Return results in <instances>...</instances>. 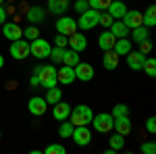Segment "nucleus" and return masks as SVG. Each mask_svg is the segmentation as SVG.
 <instances>
[{
  "instance_id": "47",
  "label": "nucleus",
  "mask_w": 156,
  "mask_h": 154,
  "mask_svg": "<svg viewBox=\"0 0 156 154\" xmlns=\"http://www.w3.org/2000/svg\"><path fill=\"white\" fill-rule=\"evenodd\" d=\"M2 2H4V0H0V4H2Z\"/></svg>"
},
{
  "instance_id": "17",
  "label": "nucleus",
  "mask_w": 156,
  "mask_h": 154,
  "mask_svg": "<svg viewBox=\"0 0 156 154\" xmlns=\"http://www.w3.org/2000/svg\"><path fill=\"white\" fill-rule=\"evenodd\" d=\"M106 13L112 17V19H123V15L127 13V6H125V2H123V0H110Z\"/></svg>"
},
{
  "instance_id": "41",
  "label": "nucleus",
  "mask_w": 156,
  "mask_h": 154,
  "mask_svg": "<svg viewBox=\"0 0 156 154\" xmlns=\"http://www.w3.org/2000/svg\"><path fill=\"white\" fill-rule=\"evenodd\" d=\"M67 42H69V38L58 34V36L54 38V46H60V48H67Z\"/></svg>"
},
{
  "instance_id": "13",
  "label": "nucleus",
  "mask_w": 156,
  "mask_h": 154,
  "mask_svg": "<svg viewBox=\"0 0 156 154\" xmlns=\"http://www.w3.org/2000/svg\"><path fill=\"white\" fill-rule=\"evenodd\" d=\"M67 46L71 48V50L83 52L85 48H87V38H85L81 31H75L73 36H69V42H67Z\"/></svg>"
},
{
  "instance_id": "36",
  "label": "nucleus",
  "mask_w": 156,
  "mask_h": 154,
  "mask_svg": "<svg viewBox=\"0 0 156 154\" xmlns=\"http://www.w3.org/2000/svg\"><path fill=\"white\" fill-rule=\"evenodd\" d=\"M44 152L46 154H65L67 150H65V146H60V144H50V146H46Z\"/></svg>"
},
{
  "instance_id": "1",
  "label": "nucleus",
  "mask_w": 156,
  "mask_h": 154,
  "mask_svg": "<svg viewBox=\"0 0 156 154\" xmlns=\"http://www.w3.org/2000/svg\"><path fill=\"white\" fill-rule=\"evenodd\" d=\"M34 73L37 75V79H40V85H44L46 90H48V88H54V85H58V81H56V67H54V65L36 67Z\"/></svg>"
},
{
  "instance_id": "42",
  "label": "nucleus",
  "mask_w": 156,
  "mask_h": 154,
  "mask_svg": "<svg viewBox=\"0 0 156 154\" xmlns=\"http://www.w3.org/2000/svg\"><path fill=\"white\" fill-rule=\"evenodd\" d=\"M146 131L148 133H156V119L154 117H150L146 121Z\"/></svg>"
},
{
  "instance_id": "40",
  "label": "nucleus",
  "mask_w": 156,
  "mask_h": 154,
  "mask_svg": "<svg viewBox=\"0 0 156 154\" xmlns=\"http://www.w3.org/2000/svg\"><path fill=\"white\" fill-rule=\"evenodd\" d=\"M112 21H115V19H112L108 13H100V23H98V25H102V27H106V29H108Z\"/></svg>"
},
{
  "instance_id": "27",
  "label": "nucleus",
  "mask_w": 156,
  "mask_h": 154,
  "mask_svg": "<svg viewBox=\"0 0 156 154\" xmlns=\"http://www.w3.org/2000/svg\"><path fill=\"white\" fill-rule=\"evenodd\" d=\"M46 102H48L50 106L52 104H56L58 100H62V90H60L58 85H54V88H48V92H46V98H44Z\"/></svg>"
},
{
  "instance_id": "45",
  "label": "nucleus",
  "mask_w": 156,
  "mask_h": 154,
  "mask_svg": "<svg viewBox=\"0 0 156 154\" xmlns=\"http://www.w3.org/2000/svg\"><path fill=\"white\" fill-rule=\"evenodd\" d=\"M2 67H4V56L0 54V69H2Z\"/></svg>"
},
{
  "instance_id": "2",
  "label": "nucleus",
  "mask_w": 156,
  "mask_h": 154,
  "mask_svg": "<svg viewBox=\"0 0 156 154\" xmlns=\"http://www.w3.org/2000/svg\"><path fill=\"white\" fill-rule=\"evenodd\" d=\"M50 50H52L50 42H48V40H42L40 36H37L36 40H31V42H29V54H31L34 59H37V60L48 59V56H50Z\"/></svg>"
},
{
  "instance_id": "12",
  "label": "nucleus",
  "mask_w": 156,
  "mask_h": 154,
  "mask_svg": "<svg viewBox=\"0 0 156 154\" xmlns=\"http://www.w3.org/2000/svg\"><path fill=\"white\" fill-rule=\"evenodd\" d=\"M125 56H127V67H129L131 71H142L144 60H146V54H142L140 50H131V52L125 54Z\"/></svg>"
},
{
  "instance_id": "16",
  "label": "nucleus",
  "mask_w": 156,
  "mask_h": 154,
  "mask_svg": "<svg viewBox=\"0 0 156 154\" xmlns=\"http://www.w3.org/2000/svg\"><path fill=\"white\" fill-rule=\"evenodd\" d=\"M119 54L115 52V50H104V56H102V67L106 69V71H115L117 67H119Z\"/></svg>"
},
{
  "instance_id": "7",
  "label": "nucleus",
  "mask_w": 156,
  "mask_h": 154,
  "mask_svg": "<svg viewBox=\"0 0 156 154\" xmlns=\"http://www.w3.org/2000/svg\"><path fill=\"white\" fill-rule=\"evenodd\" d=\"M71 138H73V142L77 144V146H87V144L92 142V131H90L87 125H75Z\"/></svg>"
},
{
  "instance_id": "14",
  "label": "nucleus",
  "mask_w": 156,
  "mask_h": 154,
  "mask_svg": "<svg viewBox=\"0 0 156 154\" xmlns=\"http://www.w3.org/2000/svg\"><path fill=\"white\" fill-rule=\"evenodd\" d=\"M112 129L121 133V135H129L131 131V121H129V115L125 117H112Z\"/></svg>"
},
{
  "instance_id": "24",
  "label": "nucleus",
  "mask_w": 156,
  "mask_h": 154,
  "mask_svg": "<svg viewBox=\"0 0 156 154\" xmlns=\"http://www.w3.org/2000/svg\"><path fill=\"white\" fill-rule=\"evenodd\" d=\"M115 42H117V38L112 36L110 31H104V34H100V38H98V46L102 48V50H112V46H115Z\"/></svg>"
},
{
  "instance_id": "23",
  "label": "nucleus",
  "mask_w": 156,
  "mask_h": 154,
  "mask_svg": "<svg viewBox=\"0 0 156 154\" xmlns=\"http://www.w3.org/2000/svg\"><path fill=\"white\" fill-rule=\"evenodd\" d=\"M69 9V0H48V11L52 15H65Z\"/></svg>"
},
{
  "instance_id": "26",
  "label": "nucleus",
  "mask_w": 156,
  "mask_h": 154,
  "mask_svg": "<svg viewBox=\"0 0 156 154\" xmlns=\"http://www.w3.org/2000/svg\"><path fill=\"white\" fill-rule=\"evenodd\" d=\"M79 60H81V56H79V52H77V50H71V48L67 50V48H65V54H62V65L75 67Z\"/></svg>"
},
{
  "instance_id": "20",
  "label": "nucleus",
  "mask_w": 156,
  "mask_h": 154,
  "mask_svg": "<svg viewBox=\"0 0 156 154\" xmlns=\"http://www.w3.org/2000/svg\"><path fill=\"white\" fill-rule=\"evenodd\" d=\"M2 34L6 40H19V38H23V29L17 23H2Z\"/></svg>"
},
{
  "instance_id": "9",
  "label": "nucleus",
  "mask_w": 156,
  "mask_h": 154,
  "mask_svg": "<svg viewBox=\"0 0 156 154\" xmlns=\"http://www.w3.org/2000/svg\"><path fill=\"white\" fill-rule=\"evenodd\" d=\"M75 79H79V81H92L94 79V67L90 65V63H77L75 67Z\"/></svg>"
},
{
  "instance_id": "15",
  "label": "nucleus",
  "mask_w": 156,
  "mask_h": 154,
  "mask_svg": "<svg viewBox=\"0 0 156 154\" xmlns=\"http://www.w3.org/2000/svg\"><path fill=\"white\" fill-rule=\"evenodd\" d=\"M52 117L56 119V121H67L69 119V115H71V104H67V102H62V100H58L56 104H52Z\"/></svg>"
},
{
  "instance_id": "3",
  "label": "nucleus",
  "mask_w": 156,
  "mask_h": 154,
  "mask_svg": "<svg viewBox=\"0 0 156 154\" xmlns=\"http://www.w3.org/2000/svg\"><path fill=\"white\" fill-rule=\"evenodd\" d=\"M92 117H94V113L87 104H77L75 108H71V115H69L73 125H87Z\"/></svg>"
},
{
  "instance_id": "32",
  "label": "nucleus",
  "mask_w": 156,
  "mask_h": 154,
  "mask_svg": "<svg viewBox=\"0 0 156 154\" xmlns=\"http://www.w3.org/2000/svg\"><path fill=\"white\" fill-rule=\"evenodd\" d=\"M37 36H40V29H37L36 25H29V27H25V29H23V38L27 40V42L36 40Z\"/></svg>"
},
{
  "instance_id": "38",
  "label": "nucleus",
  "mask_w": 156,
  "mask_h": 154,
  "mask_svg": "<svg viewBox=\"0 0 156 154\" xmlns=\"http://www.w3.org/2000/svg\"><path fill=\"white\" fill-rule=\"evenodd\" d=\"M73 9L81 15L83 11H87V9H90V4H87V0H75V2H73Z\"/></svg>"
},
{
  "instance_id": "33",
  "label": "nucleus",
  "mask_w": 156,
  "mask_h": 154,
  "mask_svg": "<svg viewBox=\"0 0 156 154\" xmlns=\"http://www.w3.org/2000/svg\"><path fill=\"white\" fill-rule=\"evenodd\" d=\"M62 54H65V48L54 46L52 50H50V56H48V59L52 60V63H62Z\"/></svg>"
},
{
  "instance_id": "21",
  "label": "nucleus",
  "mask_w": 156,
  "mask_h": 154,
  "mask_svg": "<svg viewBox=\"0 0 156 154\" xmlns=\"http://www.w3.org/2000/svg\"><path fill=\"white\" fill-rule=\"evenodd\" d=\"M108 31L117 38V40H119V38H127V36H129V27L123 23L121 19H115V21L110 23V27H108Z\"/></svg>"
},
{
  "instance_id": "8",
  "label": "nucleus",
  "mask_w": 156,
  "mask_h": 154,
  "mask_svg": "<svg viewBox=\"0 0 156 154\" xmlns=\"http://www.w3.org/2000/svg\"><path fill=\"white\" fill-rule=\"evenodd\" d=\"M11 56L17 60H23L29 56V42L27 40H12L11 42Z\"/></svg>"
},
{
  "instance_id": "11",
  "label": "nucleus",
  "mask_w": 156,
  "mask_h": 154,
  "mask_svg": "<svg viewBox=\"0 0 156 154\" xmlns=\"http://www.w3.org/2000/svg\"><path fill=\"white\" fill-rule=\"evenodd\" d=\"M56 81L60 85H71L75 81V69L69 65H62L60 69H56Z\"/></svg>"
},
{
  "instance_id": "34",
  "label": "nucleus",
  "mask_w": 156,
  "mask_h": 154,
  "mask_svg": "<svg viewBox=\"0 0 156 154\" xmlns=\"http://www.w3.org/2000/svg\"><path fill=\"white\" fill-rule=\"evenodd\" d=\"M87 4H90V9H96V11H106L108 4H110V0H87Z\"/></svg>"
},
{
  "instance_id": "35",
  "label": "nucleus",
  "mask_w": 156,
  "mask_h": 154,
  "mask_svg": "<svg viewBox=\"0 0 156 154\" xmlns=\"http://www.w3.org/2000/svg\"><path fill=\"white\" fill-rule=\"evenodd\" d=\"M110 115H112V117H125V115H129V106H127V104H117V106L112 108Z\"/></svg>"
},
{
  "instance_id": "44",
  "label": "nucleus",
  "mask_w": 156,
  "mask_h": 154,
  "mask_svg": "<svg viewBox=\"0 0 156 154\" xmlns=\"http://www.w3.org/2000/svg\"><path fill=\"white\" fill-rule=\"evenodd\" d=\"M29 83H31V85H40V79H37V75H36V73H34V75L29 77Z\"/></svg>"
},
{
  "instance_id": "4",
  "label": "nucleus",
  "mask_w": 156,
  "mask_h": 154,
  "mask_svg": "<svg viewBox=\"0 0 156 154\" xmlns=\"http://www.w3.org/2000/svg\"><path fill=\"white\" fill-rule=\"evenodd\" d=\"M100 13L102 11H96V9H87L79 15V21H77V29H94L98 23H100Z\"/></svg>"
},
{
  "instance_id": "31",
  "label": "nucleus",
  "mask_w": 156,
  "mask_h": 154,
  "mask_svg": "<svg viewBox=\"0 0 156 154\" xmlns=\"http://www.w3.org/2000/svg\"><path fill=\"white\" fill-rule=\"evenodd\" d=\"M73 125L71 121L69 123H65V121H60V127H58V135L60 138H71V133H73Z\"/></svg>"
},
{
  "instance_id": "30",
  "label": "nucleus",
  "mask_w": 156,
  "mask_h": 154,
  "mask_svg": "<svg viewBox=\"0 0 156 154\" xmlns=\"http://www.w3.org/2000/svg\"><path fill=\"white\" fill-rule=\"evenodd\" d=\"M142 71H146V75H148V77H154V75H156V59H152V56H146Z\"/></svg>"
},
{
  "instance_id": "22",
  "label": "nucleus",
  "mask_w": 156,
  "mask_h": 154,
  "mask_svg": "<svg viewBox=\"0 0 156 154\" xmlns=\"http://www.w3.org/2000/svg\"><path fill=\"white\" fill-rule=\"evenodd\" d=\"M112 50L119 54V56H125V54H129L133 50L131 46V40H127V38H119L117 42H115V46H112Z\"/></svg>"
},
{
  "instance_id": "48",
  "label": "nucleus",
  "mask_w": 156,
  "mask_h": 154,
  "mask_svg": "<svg viewBox=\"0 0 156 154\" xmlns=\"http://www.w3.org/2000/svg\"><path fill=\"white\" fill-rule=\"evenodd\" d=\"M69 2H75V0H69Z\"/></svg>"
},
{
  "instance_id": "28",
  "label": "nucleus",
  "mask_w": 156,
  "mask_h": 154,
  "mask_svg": "<svg viewBox=\"0 0 156 154\" xmlns=\"http://www.w3.org/2000/svg\"><path fill=\"white\" fill-rule=\"evenodd\" d=\"M142 19H144L146 27H154V25H156V6H154V4H150V6L146 9V13L142 15Z\"/></svg>"
},
{
  "instance_id": "25",
  "label": "nucleus",
  "mask_w": 156,
  "mask_h": 154,
  "mask_svg": "<svg viewBox=\"0 0 156 154\" xmlns=\"http://www.w3.org/2000/svg\"><path fill=\"white\" fill-rule=\"evenodd\" d=\"M148 29H150V27H146V25H137V27H133L129 31H131V38L140 44V42H144V40L150 38V31H148Z\"/></svg>"
},
{
  "instance_id": "46",
  "label": "nucleus",
  "mask_w": 156,
  "mask_h": 154,
  "mask_svg": "<svg viewBox=\"0 0 156 154\" xmlns=\"http://www.w3.org/2000/svg\"><path fill=\"white\" fill-rule=\"evenodd\" d=\"M0 140H2V131H0Z\"/></svg>"
},
{
  "instance_id": "29",
  "label": "nucleus",
  "mask_w": 156,
  "mask_h": 154,
  "mask_svg": "<svg viewBox=\"0 0 156 154\" xmlns=\"http://www.w3.org/2000/svg\"><path fill=\"white\" fill-rule=\"evenodd\" d=\"M108 144H110L108 148H112L115 152H119L121 148L125 146V135H121V133H117V131H115V133L110 135V140H108Z\"/></svg>"
},
{
  "instance_id": "39",
  "label": "nucleus",
  "mask_w": 156,
  "mask_h": 154,
  "mask_svg": "<svg viewBox=\"0 0 156 154\" xmlns=\"http://www.w3.org/2000/svg\"><path fill=\"white\" fill-rule=\"evenodd\" d=\"M140 52H142V54H146V56L152 52V42H150V38H148V40H144V42H140Z\"/></svg>"
},
{
  "instance_id": "43",
  "label": "nucleus",
  "mask_w": 156,
  "mask_h": 154,
  "mask_svg": "<svg viewBox=\"0 0 156 154\" xmlns=\"http://www.w3.org/2000/svg\"><path fill=\"white\" fill-rule=\"evenodd\" d=\"M6 15H9V13H6V9H4V6L0 4V25L6 23Z\"/></svg>"
},
{
  "instance_id": "5",
  "label": "nucleus",
  "mask_w": 156,
  "mask_h": 154,
  "mask_svg": "<svg viewBox=\"0 0 156 154\" xmlns=\"http://www.w3.org/2000/svg\"><path fill=\"white\" fill-rule=\"evenodd\" d=\"M90 123L94 125V131H98V133H110V129H112V115L110 113L94 115Z\"/></svg>"
},
{
  "instance_id": "18",
  "label": "nucleus",
  "mask_w": 156,
  "mask_h": 154,
  "mask_svg": "<svg viewBox=\"0 0 156 154\" xmlns=\"http://www.w3.org/2000/svg\"><path fill=\"white\" fill-rule=\"evenodd\" d=\"M121 21L127 25L129 29L137 27V25H144V19H142V13H140V11H127L125 15H123V19H121Z\"/></svg>"
},
{
  "instance_id": "37",
  "label": "nucleus",
  "mask_w": 156,
  "mask_h": 154,
  "mask_svg": "<svg viewBox=\"0 0 156 154\" xmlns=\"http://www.w3.org/2000/svg\"><path fill=\"white\" fill-rule=\"evenodd\" d=\"M140 150H142L144 154H154L156 152V144L152 142V140H150V142H144L142 146H140Z\"/></svg>"
},
{
  "instance_id": "19",
  "label": "nucleus",
  "mask_w": 156,
  "mask_h": 154,
  "mask_svg": "<svg viewBox=\"0 0 156 154\" xmlns=\"http://www.w3.org/2000/svg\"><path fill=\"white\" fill-rule=\"evenodd\" d=\"M25 17L29 23H42L46 19V11H44V6H29L25 11Z\"/></svg>"
},
{
  "instance_id": "6",
  "label": "nucleus",
  "mask_w": 156,
  "mask_h": 154,
  "mask_svg": "<svg viewBox=\"0 0 156 154\" xmlns=\"http://www.w3.org/2000/svg\"><path fill=\"white\" fill-rule=\"evenodd\" d=\"M56 31L62 34V36H73L75 31H77V21L73 19V17H67V15H60L58 21H56Z\"/></svg>"
},
{
  "instance_id": "10",
  "label": "nucleus",
  "mask_w": 156,
  "mask_h": 154,
  "mask_svg": "<svg viewBox=\"0 0 156 154\" xmlns=\"http://www.w3.org/2000/svg\"><path fill=\"white\" fill-rule=\"evenodd\" d=\"M46 108H48V102H46L42 96H34V98H29V102H27V110H29L31 115H36V117L46 115Z\"/></svg>"
}]
</instances>
